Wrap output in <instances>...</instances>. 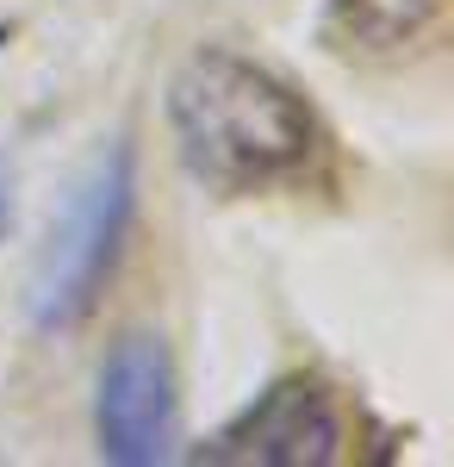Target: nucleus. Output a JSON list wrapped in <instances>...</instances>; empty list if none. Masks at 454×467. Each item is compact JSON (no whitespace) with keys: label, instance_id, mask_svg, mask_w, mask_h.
Listing matches in <instances>:
<instances>
[{"label":"nucleus","instance_id":"obj_3","mask_svg":"<svg viewBox=\"0 0 454 467\" xmlns=\"http://www.w3.org/2000/svg\"><path fill=\"white\" fill-rule=\"evenodd\" d=\"M175 356L162 337L131 330L112 343L94 387V436L100 455L119 467H156L175 455Z\"/></svg>","mask_w":454,"mask_h":467},{"label":"nucleus","instance_id":"obj_2","mask_svg":"<svg viewBox=\"0 0 454 467\" xmlns=\"http://www.w3.org/2000/svg\"><path fill=\"white\" fill-rule=\"evenodd\" d=\"M131 193H138L131 150L112 144L69 193V206L50 224V244L32 268L26 306H32L37 330H75L100 306L106 275H112L119 244H125V224H131Z\"/></svg>","mask_w":454,"mask_h":467},{"label":"nucleus","instance_id":"obj_1","mask_svg":"<svg viewBox=\"0 0 454 467\" xmlns=\"http://www.w3.org/2000/svg\"><path fill=\"white\" fill-rule=\"evenodd\" d=\"M169 138L181 169L218 200L293 193L330 150L312 100L237 44H200L169 75Z\"/></svg>","mask_w":454,"mask_h":467},{"label":"nucleus","instance_id":"obj_4","mask_svg":"<svg viewBox=\"0 0 454 467\" xmlns=\"http://www.w3.org/2000/svg\"><path fill=\"white\" fill-rule=\"evenodd\" d=\"M212 462H262V467H330L349 462V411L312 374H293L249 405L231 431L206 449Z\"/></svg>","mask_w":454,"mask_h":467},{"label":"nucleus","instance_id":"obj_5","mask_svg":"<svg viewBox=\"0 0 454 467\" xmlns=\"http://www.w3.org/2000/svg\"><path fill=\"white\" fill-rule=\"evenodd\" d=\"M442 13H449V0H324L317 37L343 63L398 69L436 44Z\"/></svg>","mask_w":454,"mask_h":467}]
</instances>
